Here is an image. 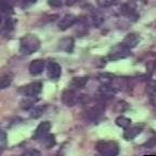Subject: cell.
Segmentation results:
<instances>
[{
  "mask_svg": "<svg viewBox=\"0 0 156 156\" xmlns=\"http://www.w3.org/2000/svg\"><path fill=\"white\" fill-rule=\"evenodd\" d=\"M40 48V40L38 37L33 34H28L21 39L20 42V51L23 54H33Z\"/></svg>",
  "mask_w": 156,
  "mask_h": 156,
  "instance_id": "1",
  "label": "cell"
},
{
  "mask_svg": "<svg viewBox=\"0 0 156 156\" xmlns=\"http://www.w3.org/2000/svg\"><path fill=\"white\" fill-rule=\"evenodd\" d=\"M95 149L101 155L116 156L119 153V146L114 141H99L95 145Z\"/></svg>",
  "mask_w": 156,
  "mask_h": 156,
  "instance_id": "2",
  "label": "cell"
},
{
  "mask_svg": "<svg viewBox=\"0 0 156 156\" xmlns=\"http://www.w3.org/2000/svg\"><path fill=\"white\" fill-rule=\"evenodd\" d=\"M89 106L86 108L85 116L89 120H97L101 115L104 113L105 105L100 101H95V102L89 103Z\"/></svg>",
  "mask_w": 156,
  "mask_h": 156,
  "instance_id": "3",
  "label": "cell"
},
{
  "mask_svg": "<svg viewBox=\"0 0 156 156\" xmlns=\"http://www.w3.org/2000/svg\"><path fill=\"white\" fill-rule=\"evenodd\" d=\"M130 50L128 47H126L124 44H118L114 46L108 52V58L111 61H118L122 58H126L130 55Z\"/></svg>",
  "mask_w": 156,
  "mask_h": 156,
  "instance_id": "4",
  "label": "cell"
},
{
  "mask_svg": "<svg viewBox=\"0 0 156 156\" xmlns=\"http://www.w3.org/2000/svg\"><path fill=\"white\" fill-rule=\"evenodd\" d=\"M78 90H74L68 88L67 90H65L62 94V101L66 106H74L76 105L78 102L81 101V95L77 92Z\"/></svg>",
  "mask_w": 156,
  "mask_h": 156,
  "instance_id": "5",
  "label": "cell"
},
{
  "mask_svg": "<svg viewBox=\"0 0 156 156\" xmlns=\"http://www.w3.org/2000/svg\"><path fill=\"white\" fill-rule=\"evenodd\" d=\"M41 90H42L41 83H32L23 88L24 95H26L27 98H37L41 93Z\"/></svg>",
  "mask_w": 156,
  "mask_h": 156,
  "instance_id": "6",
  "label": "cell"
},
{
  "mask_svg": "<svg viewBox=\"0 0 156 156\" xmlns=\"http://www.w3.org/2000/svg\"><path fill=\"white\" fill-rule=\"evenodd\" d=\"M143 130V125L142 124H138V125H134V126H131L130 125L128 128L125 129V132L122 134L124 136V139L127 140V141H130V140H133L138 134H140Z\"/></svg>",
  "mask_w": 156,
  "mask_h": 156,
  "instance_id": "7",
  "label": "cell"
},
{
  "mask_svg": "<svg viewBox=\"0 0 156 156\" xmlns=\"http://www.w3.org/2000/svg\"><path fill=\"white\" fill-rule=\"evenodd\" d=\"M47 73H48V76L50 79H52V80H58L62 73L61 66L58 65L56 62H53V61L49 62L48 65H47Z\"/></svg>",
  "mask_w": 156,
  "mask_h": 156,
  "instance_id": "8",
  "label": "cell"
},
{
  "mask_svg": "<svg viewBox=\"0 0 156 156\" xmlns=\"http://www.w3.org/2000/svg\"><path fill=\"white\" fill-rule=\"evenodd\" d=\"M51 128V124L49 122H42L39 124V126L37 127V129L35 130L34 133V139L40 140L44 139V136L49 133V130Z\"/></svg>",
  "mask_w": 156,
  "mask_h": 156,
  "instance_id": "9",
  "label": "cell"
},
{
  "mask_svg": "<svg viewBox=\"0 0 156 156\" xmlns=\"http://www.w3.org/2000/svg\"><path fill=\"white\" fill-rule=\"evenodd\" d=\"M77 22V19H76L75 15L73 14H66L60 20V22H58V28L61 29V30H66L68 29L69 27L73 26L75 23Z\"/></svg>",
  "mask_w": 156,
  "mask_h": 156,
  "instance_id": "10",
  "label": "cell"
},
{
  "mask_svg": "<svg viewBox=\"0 0 156 156\" xmlns=\"http://www.w3.org/2000/svg\"><path fill=\"white\" fill-rule=\"evenodd\" d=\"M44 67H46L44 61H42V60H35L29 65V73L32 74L33 76H37L44 72Z\"/></svg>",
  "mask_w": 156,
  "mask_h": 156,
  "instance_id": "11",
  "label": "cell"
},
{
  "mask_svg": "<svg viewBox=\"0 0 156 156\" xmlns=\"http://www.w3.org/2000/svg\"><path fill=\"white\" fill-rule=\"evenodd\" d=\"M140 42V37L136 34H128L122 40V44L129 49L136 48Z\"/></svg>",
  "mask_w": 156,
  "mask_h": 156,
  "instance_id": "12",
  "label": "cell"
},
{
  "mask_svg": "<svg viewBox=\"0 0 156 156\" xmlns=\"http://www.w3.org/2000/svg\"><path fill=\"white\" fill-rule=\"evenodd\" d=\"M14 0H0V13L1 14H11L13 12Z\"/></svg>",
  "mask_w": 156,
  "mask_h": 156,
  "instance_id": "13",
  "label": "cell"
},
{
  "mask_svg": "<svg viewBox=\"0 0 156 156\" xmlns=\"http://www.w3.org/2000/svg\"><path fill=\"white\" fill-rule=\"evenodd\" d=\"M87 83H88V77H76L71 81L68 88L74 89V90H79V89H83L87 85Z\"/></svg>",
  "mask_w": 156,
  "mask_h": 156,
  "instance_id": "14",
  "label": "cell"
},
{
  "mask_svg": "<svg viewBox=\"0 0 156 156\" xmlns=\"http://www.w3.org/2000/svg\"><path fill=\"white\" fill-rule=\"evenodd\" d=\"M13 28H14V23L10 17H8L3 22L2 26L0 27V33L3 35V36H9L11 33H12Z\"/></svg>",
  "mask_w": 156,
  "mask_h": 156,
  "instance_id": "15",
  "label": "cell"
},
{
  "mask_svg": "<svg viewBox=\"0 0 156 156\" xmlns=\"http://www.w3.org/2000/svg\"><path fill=\"white\" fill-rule=\"evenodd\" d=\"M60 49L64 50L66 52H72L74 49V40L73 38H64L60 41V44H58Z\"/></svg>",
  "mask_w": 156,
  "mask_h": 156,
  "instance_id": "16",
  "label": "cell"
},
{
  "mask_svg": "<svg viewBox=\"0 0 156 156\" xmlns=\"http://www.w3.org/2000/svg\"><path fill=\"white\" fill-rule=\"evenodd\" d=\"M13 80V75L12 74H5V75L0 77V90L5 89L9 87Z\"/></svg>",
  "mask_w": 156,
  "mask_h": 156,
  "instance_id": "17",
  "label": "cell"
},
{
  "mask_svg": "<svg viewBox=\"0 0 156 156\" xmlns=\"http://www.w3.org/2000/svg\"><path fill=\"white\" fill-rule=\"evenodd\" d=\"M116 125L118 127H120V128H122V129H126L131 125V119H129V118H127L125 116H119L116 119Z\"/></svg>",
  "mask_w": 156,
  "mask_h": 156,
  "instance_id": "18",
  "label": "cell"
},
{
  "mask_svg": "<svg viewBox=\"0 0 156 156\" xmlns=\"http://www.w3.org/2000/svg\"><path fill=\"white\" fill-rule=\"evenodd\" d=\"M44 110H46V106H35L33 107V110L30 111V116L33 118H38L44 114Z\"/></svg>",
  "mask_w": 156,
  "mask_h": 156,
  "instance_id": "19",
  "label": "cell"
},
{
  "mask_svg": "<svg viewBox=\"0 0 156 156\" xmlns=\"http://www.w3.org/2000/svg\"><path fill=\"white\" fill-rule=\"evenodd\" d=\"M146 92L152 97H156V80H150L146 83Z\"/></svg>",
  "mask_w": 156,
  "mask_h": 156,
  "instance_id": "20",
  "label": "cell"
},
{
  "mask_svg": "<svg viewBox=\"0 0 156 156\" xmlns=\"http://www.w3.org/2000/svg\"><path fill=\"white\" fill-rule=\"evenodd\" d=\"M42 140H44V143L47 146V149H51L52 146H54V144H55V139H54L53 134L48 133Z\"/></svg>",
  "mask_w": 156,
  "mask_h": 156,
  "instance_id": "21",
  "label": "cell"
},
{
  "mask_svg": "<svg viewBox=\"0 0 156 156\" xmlns=\"http://www.w3.org/2000/svg\"><path fill=\"white\" fill-rule=\"evenodd\" d=\"M97 2L101 8H108L114 5L117 2V0H97Z\"/></svg>",
  "mask_w": 156,
  "mask_h": 156,
  "instance_id": "22",
  "label": "cell"
},
{
  "mask_svg": "<svg viewBox=\"0 0 156 156\" xmlns=\"http://www.w3.org/2000/svg\"><path fill=\"white\" fill-rule=\"evenodd\" d=\"M48 3L52 8H60L62 5V0H48Z\"/></svg>",
  "mask_w": 156,
  "mask_h": 156,
  "instance_id": "23",
  "label": "cell"
},
{
  "mask_svg": "<svg viewBox=\"0 0 156 156\" xmlns=\"http://www.w3.org/2000/svg\"><path fill=\"white\" fill-rule=\"evenodd\" d=\"M144 145L147 146V147H153V146H155L156 145V136H154V138H151V139L149 140V142H146Z\"/></svg>",
  "mask_w": 156,
  "mask_h": 156,
  "instance_id": "24",
  "label": "cell"
},
{
  "mask_svg": "<svg viewBox=\"0 0 156 156\" xmlns=\"http://www.w3.org/2000/svg\"><path fill=\"white\" fill-rule=\"evenodd\" d=\"M78 1H79V0H65V3L68 7H72V5H74L75 3H77Z\"/></svg>",
  "mask_w": 156,
  "mask_h": 156,
  "instance_id": "25",
  "label": "cell"
},
{
  "mask_svg": "<svg viewBox=\"0 0 156 156\" xmlns=\"http://www.w3.org/2000/svg\"><path fill=\"white\" fill-rule=\"evenodd\" d=\"M22 1L25 3V5H33V3L36 2L37 0H22Z\"/></svg>",
  "mask_w": 156,
  "mask_h": 156,
  "instance_id": "26",
  "label": "cell"
},
{
  "mask_svg": "<svg viewBox=\"0 0 156 156\" xmlns=\"http://www.w3.org/2000/svg\"><path fill=\"white\" fill-rule=\"evenodd\" d=\"M27 155V154H39V152H37V151H29V152H26L25 153Z\"/></svg>",
  "mask_w": 156,
  "mask_h": 156,
  "instance_id": "27",
  "label": "cell"
},
{
  "mask_svg": "<svg viewBox=\"0 0 156 156\" xmlns=\"http://www.w3.org/2000/svg\"><path fill=\"white\" fill-rule=\"evenodd\" d=\"M0 24H1V15H0Z\"/></svg>",
  "mask_w": 156,
  "mask_h": 156,
  "instance_id": "28",
  "label": "cell"
},
{
  "mask_svg": "<svg viewBox=\"0 0 156 156\" xmlns=\"http://www.w3.org/2000/svg\"><path fill=\"white\" fill-rule=\"evenodd\" d=\"M0 133H1V130H0Z\"/></svg>",
  "mask_w": 156,
  "mask_h": 156,
  "instance_id": "29",
  "label": "cell"
}]
</instances>
